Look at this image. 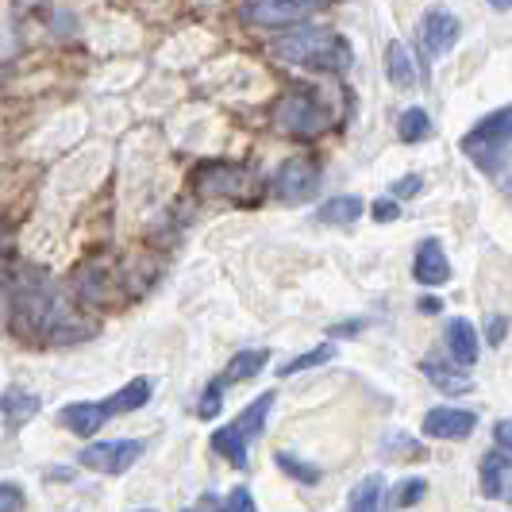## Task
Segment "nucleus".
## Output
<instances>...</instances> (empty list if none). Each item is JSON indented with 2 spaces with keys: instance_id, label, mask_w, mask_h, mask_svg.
Returning a JSON list of instances; mask_svg holds the SVG:
<instances>
[{
  "instance_id": "obj_1",
  "label": "nucleus",
  "mask_w": 512,
  "mask_h": 512,
  "mask_svg": "<svg viewBox=\"0 0 512 512\" xmlns=\"http://www.w3.org/2000/svg\"><path fill=\"white\" fill-rule=\"evenodd\" d=\"M274 54L293 66H312L324 74H343L351 66V47L328 27H293L274 43Z\"/></svg>"
},
{
  "instance_id": "obj_2",
  "label": "nucleus",
  "mask_w": 512,
  "mask_h": 512,
  "mask_svg": "<svg viewBox=\"0 0 512 512\" xmlns=\"http://www.w3.org/2000/svg\"><path fill=\"white\" fill-rule=\"evenodd\" d=\"M197 193L201 197H224L235 205H255L262 197V185L251 170L231 166V162H205L197 170Z\"/></svg>"
},
{
  "instance_id": "obj_3",
  "label": "nucleus",
  "mask_w": 512,
  "mask_h": 512,
  "mask_svg": "<svg viewBox=\"0 0 512 512\" xmlns=\"http://www.w3.org/2000/svg\"><path fill=\"white\" fill-rule=\"evenodd\" d=\"M147 443L143 439H104V443H89L77 451V462L85 470H97V474H128L135 462L143 459Z\"/></svg>"
},
{
  "instance_id": "obj_4",
  "label": "nucleus",
  "mask_w": 512,
  "mask_h": 512,
  "mask_svg": "<svg viewBox=\"0 0 512 512\" xmlns=\"http://www.w3.org/2000/svg\"><path fill=\"white\" fill-rule=\"evenodd\" d=\"M278 128L289 135H320L328 128V116H324V104L316 101L312 93H289L278 104Z\"/></svg>"
},
{
  "instance_id": "obj_5",
  "label": "nucleus",
  "mask_w": 512,
  "mask_h": 512,
  "mask_svg": "<svg viewBox=\"0 0 512 512\" xmlns=\"http://www.w3.org/2000/svg\"><path fill=\"white\" fill-rule=\"evenodd\" d=\"M316 189H320V162L308 154L289 158L274 174V193L282 201H308V197H316Z\"/></svg>"
},
{
  "instance_id": "obj_6",
  "label": "nucleus",
  "mask_w": 512,
  "mask_h": 512,
  "mask_svg": "<svg viewBox=\"0 0 512 512\" xmlns=\"http://www.w3.org/2000/svg\"><path fill=\"white\" fill-rule=\"evenodd\" d=\"M320 8H324V0H247L243 16L262 27H289L308 20Z\"/></svg>"
},
{
  "instance_id": "obj_7",
  "label": "nucleus",
  "mask_w": 512,
  "mask_h": 512,
  "mask_svg": "<svg viewBox=\"0 0 512 512\" xmlns=\"http://www.w3.org/2000/svg\"><path fill=\"white\" fill-rule=\"evenodd\" d=\"M505 143H512V104L489 112L486 120H478L474 128L466 131V139H462L466 154H486L493 147H505Z\"/></svg>"
},
{
  "instance_id": "obj_8",
  "label": "nucleus",
  "mask_w": 512,
  "mask_h": 512,
  "mask_svg": "<svg viewBox=\"0 0 512 512\" xmlns=\"http://www.w3.org/2000/svg\"><path fill=\"white\" fill-rule=\"evenodd\" d=\"M459 20L447 12V8H432L424 20H420V47L428 51V58H443L459 43Z\"/></svg>"
},
{
  "instance_id": "obj_9",
  "label": "nucleus",
  "mask_w": 512,
  "mask_h": 512,
  "mask_svg": "<svg viewBox=\"0 0 512 512\" xmlns=\"http://www.w3.org/2000/svg\"><path fill=\"white\" fill-rule=\"evenodd\" d=\"M478 416L466 409H432L424 416V436L432 439H466L474 432Z\"/></svg>"
},
{
  "instance_id": "obj_10",
  "label": "nucleus",
  "mask_w": 512,
  "mask_h": 512,
  "mask_svg": "<svg viewBox=\"0 0 512 512\" xmlns=\"http://www.w3.org/2000/svg\"><path fill=\"white\" fill-rule=\"evenodd\" d=\"M412 274L420 285H443L451 278V266H447V251L439 239H424L416 247V258H412Z\"/></svg>"
},
{
  "instance_id": "obj_11",
  "label": "nucleus",
  "mask_w": 512,
  "mask_h": 512,
  "mask_svg": "<svg viewBox=\"0 0 512 512\" xmlns=\"http://www.w3.org/2000/svg\"><path fill=\"white\" fill-rule=\"evenodd\" d=\"M58 420L74 432V436H93L101 432V424H108V412H104L101 401H74L58 412Z\"/></svg>"
},
{
  "instance_id": "obj_12",
  "label": "nucleus",
  "mask_w": 512,
  "mask_h": 512,
  "mask_svg": "<svg viewBox=\"0 0 512 512\" xmlns=\"http://www.w3.org/2000/svg\"><path fill=\"white\" fill-rule=\"evenodd\" d=\"M39 409H43V401H39L31 389H24V385H8V389L0 393V412H4L8 428H24Z\"/></svg>"
},
{
  "instance_id": "obj_13",
  "label": "nucleus",
  "mask_w": 512,
  "mask_h": 512,
  "mask_svg": "<svg viewBox=\"0 0 512 512\" xmlns=\"http://www.w3.org/2000/svg\"><path fill=\"white\" fill-rule=\"evenodd\" d=\"M447 351H451V359L459 362V366H474L478 362V332H474V324L470 320H447Z\"/></svg>"
},
{
  "instance_id": "obj_14",
  "label": "nucleus",
  "mask_w": 512,
  "mask_h": 512,
  "mask_svg": "<svg viewBox=\"0 0 512 512\" xmlns=\"http://www.w3.org/2000/svg\"><path fill=\"white\" fill-rule=\"evenodd\" d=\"M424 374H428V382L436 385L439 393H451V397H462V393L474 389L470 374H466V366H447V362L428 359L424 362Z\"/></svg>"
},
{
  "instance_id": "obj_15",
  "label": "nucleus",
  "mask_w": 512,
  "mask_h": 512,
  "mask_svg": "<svg viewBox=\"0 0 512 512\" xmlns=\"http://www.w3.org/2000/svg\"><path fill=\"white\" fill-rule=\"evenodd\" d=\"M151 401V378H131L120 393H112L108 401H101L104 412H108V420L112 416H124V412H135V409H143Z\"/></svg>"
},
{
  "instance_id": "obj_16",
  "label": "nucleus",
  "mask_w": 512,
  "mask_h": 512,
  "mask_svg": "<svg viewBox=\"0 0 512 512\" xmlns=\"http://www.w3.org/2000/svg\"><path fill=\"white\" fill-rule=\"evenodd\" d=\"M347 512H385V478L366 474L347 497Z\"/></svg>"
},
{
  "instance_id": "obj_17",
  "label": "nucleus",
  "mask_w": 512,
  "mask_h": 512,
  "mask_svg": "<svg viewBox=\"0 0 512 512\" xmlns=\"http://www.w3.org/2000/svg\"><path fill=\"white\" fill-rule=\"evenodd\" d=\"M385 74H389V81H393L397 89L416 85V62H412L409 47H405L401 39H393V43L385 47Z\"/></svg>"
},
{
  "instance_id": "obj_18",
  "label": "nucleus",
  "mask_w": 512,
  "mask_h": 512,
  "mask_svg": "<svg viewBox=\"0 0 512 512\" xmlns=\"http://www.w3.org/2000/svg\"><path fill=\"white\" fill-rule=\"evenodd\" d=\"M247 443H251V439L235 428V420L224 424L220 432H212V447H216V455H220V459H228L231 466H247Z\"/></svg>"
},
{
  "instance_id": "obj_19",
  "label": "nucleus",
  "mask_w": 512,
  "mask_h": 512,
  "mask_svg": "<svg viewBox=\"0 0 512 512\" xmlns=\"http://www.w3.org/2000/svg\"><path fill=\"white\" fill-rule=\"evenodd\" d=\"M505 482H509V455L489 451L482 459V493L486 497H505Z\"/></svg>"
},
{
  "instance_id": "obj_20",
  "label": "nucleus",
  "mask_w": 512,
  "mask_h": 512,
  "mask_svg": "<svg viewBox=\"0 0 512 512\" xmlns=\"http://www.w3.org/2000/svg\"><path fill=\"white\" fill-rule=\"evenodd\" d=\"M320 224H332V228H347L362 216V197H332L328 205H320Z\"/></svg>"
},
{
  "instance_id": "obj_21",
  "label": "nucleus",
  "mask_w": 512,
  "mask_h": 512,
  "mask_svg": "<svg viewBox=\"0 0 512 512\" xmlns=\"http://www.w3.org/2000/svg\"><path fill=\"white\" fill-rule=\"evenodd\" d=\"M266 359H270V351H239V355L228 362V370L220 374V382L224 385L247 382V378H255L258 370L266 366Z\"/></svg>"
},
{
  "instance_id": "obj_22",
  "label": "nucleus",
  "mask_w": 512,
  "mask_h": 512,
  "mask_svg": "<svg viewBox=\"0 0 512 512\" xmlns=\"http://www.w3.org/2000/svg\"><path fill=\"white\" fill-rule=\"evenodd\" d=\"M270 405H274V393H262L255 405H247V409L239 412V420H235V428L243 432L247 439L262 436V428H266V412H270Z\"/></svg>"
},
{
  "instance_id": "obj_23",
  "label": "nucleus",
  "mask_w": 512,
  "mask_h": 512,
  "mask_svg": "<svg viewBox=\"0 0 512 512\" xmlns=\"http://www.w3.org/2000/svg\"><path fill=\"white\" fill-rule=\"evenodd\" d=\"M397 135H401V143H420V139H428V135H432V116H428L424 108H409V112H401V120H397Z\"/></svg>"
},
{
  "instance_id": "obj_24",
  "label": "nucleus",
  "mask_w": 512,
  "mask_h": 512,
  "mask_svg": "<svg viewBox=\"0 0 512 512\" xmlns=\"http://www.w3.org/2000/svg\"><path fill=\"white\" fill-rule=\"evenodd\" d=\"M274 462L282 466V470L289 474V478H293V482H301V486H316V482H320V466H312V462L297 459L293 451H278V455H274Z\"/></svg>"
},
{
  "instance_id": "obj_25",
  "label": "nucleus",
  "mask_w": 512,
  "mask_h": 512,
  "mask_svg": "<svg viewBox=\"0 0 512 512\" xmlns=\"http://www.w3.org/2000/svg\"><path fill=\"white\" fill-rule=\"evenodd\" d=\"M332 359H335V347H332V343H320V347H312V351H305L301 359L282 362V366H278V374H282V378H293V374H301V370H312V366H324V362H332Z\"/></svg>"
},
{
  "instance_id": "obj_26",
  "label": "nucleus",
  "mask_w": 512,
  "mask_h": 512,
  "mask_svg": "<svg viewBox=\"0 0 512 512\" xmlns=\"http://www.w3.org/2000/svg\"><path fill=\"white\" fill-rule=\"evenodd\" d=\"M424 493H428V482H424V478H405L401 489H397V505H401V509H412L416 501H424Z\"/></svg>"
},
{
  "instance_id": "obj_27",
  "label": "nucleus",
  "mask_w": 512,
  "mask_h": 512,
  "mask_svg": "<svg viewBox=\"0 0 512 512\" xmlns=\"http://www.w3.org/2000/svg\"><path fill=\"white\" fill-rule=\"evenodd\" d=\"M220 401H224V382L216 378V382L208 385V393H205V401H201V420H216L220 416Z\"/></svg>"
},
{
  "instance_id": "obj_28",
  "label": "nucleus",
  "mask_w": 512,
  "mask_h": 512,
  "mask_svg": "<svg viewBox=\"0 0 512 512\" xmlns=\"http://www.w3.org/2000/svg\"><path fill=\"white\" fill-rule=\"evenodd\" d=\"M224 512H255V497H251V489L247 486L231 489L228 501H224Z\"/></svg>"
},
{
  "instance_id": "obj_29",
  "label": "nucleus",
  "mask_w": 512,
  "mask_h": 512,
  "mask_svg": "<svg viewBox=\"0 0 512 512\" xmlns=\"http://www.w3.org/2000/svg\"><path fill=\"white\" fill-rule=\"evenodd\" d=\"M0 512H24V493H20V486L0 482Z\"/></svg>"
},
{
  "instance_id": "obj_30",
  "label": "nucleus",
  "mask_w": 512,
  "mask_h": 512,
  "mask_svg": "<svg viewBox=\"0 0 512 512\" xmlns=\"http://www.w3.org/2000/svg\"><path fill=\"white\" fill-rule=\"evenodd\" d=\"M370 212H374V220H378V224H393V220L401 216V205H397L393 197H382V201H374Z\"/></svg>"
},
{
  "instance_id": "obj_31",
  "label": "nucleus",
  "mask_w": 512,
  "mask_h": 512,
  "mask_svg": "<svg viewBox=\"0 0 512 512\" xmlns=\"http://www.w3.org/2000/svg\"><path fill=\"white\" fill-rule=\"evenodd\" d=\"M497 443H501L505 455H512V420H501V424H497Z\"/></svg>"
},
{
  "instance_id": "obj_32",
  "label": "nucleus",
  "mask_w": 512,
  "mask_h": 512,
  "mask_svg": "<svg viewBox=\"0 0 512 512\" xmlns=\"http://www.w3.org/2000/svg\"><path fill=\"white\" fill-rule=\"evenodd\" d=\"M505 328H509V320H505V316H493V320H489V343H501V339H505Z\"/></svg>"
},
{
  "instance_id": "obj_33",
  "label": "nucleus",
  "mask_w": 512,
  "mask_h": 512,
  "mask_svg": "<svg viewBox=\"0 0 512 512\" xmlns=\"http://www.w3.org/2000/svg\"><path fill=\"white\" fill-rule=\"evenodd\" d=\"M393 193H397V197H409V193H420V178L397 181V185H393Z\"/></svg>"
},
{
  "instance_id": "obj_34",
  "label": "nucleus",
  "mask_w": 512,
  "mask_h": 512,
  "mask_svg": "<svg viewBox=\"0 0 512 512\" xmlns=\"http://www.w3.org/2000/svg\"><path fill=\"white\" fill-rule=\"evenodd\" d=\"M185 512H224V505H220L216 497H201L193 509H185Z\"/></svg>"
},
{
  "instance_id": "obj_35",
  "label": "nucleus",
  "mask_w": 512,
  "mask_h": 512,
  "mask_svg": "<svg viewBox=\"0 0 512 512\" xmlns=\"http://www.w3.org/2000/svg\"><path fill=\"white\" fill-rule=\"evenodd\" d=\"M489 8H497V12H509L512 0H489Z\"/></svg>"
},
{
  "instance_id": "obj_36",
  "label": "nucleus",
  "mask_w": 512,
  "mask_h": 512,
  "mask_svg": "<svg viewBox=\"0 0 512 512\" xmlns=\"http://www.w3.org/2000/svg\"><path fill=\"white\" fill-rule=\"evenodd\" d=\"M143 512H151V509H143Z\"/></svg>"
}]
</instances>
